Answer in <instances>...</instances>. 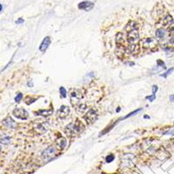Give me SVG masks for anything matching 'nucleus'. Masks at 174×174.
<instances>
[{
  "instance_id": "ddd939ff",
  "label": "nucleus",
  "mask_w": 174,
  "mask_h": 174,
  "mask_svg": "<svg viewBox=\"0 0 174 174\" xmlns=\"http://www.w3.org/2000/svg\"><path fill=\"white\" fill-rule=\"evenodd\" d=\"M52 112H53V108H50L49 110H39L37 112V114L46 117V116H50Z\"/></svg>"
},
{
  "instance_id": "423d86ee",
  "label": "nucleus",
  "mask_w": 174,
  "mask_h": 174,
  "mask_svg": "<svg viewBox=\"0 0 174 174\" xmlns=\"http://www.w3.org/2000/svg\"><path fill=\"white\" fill-rule=\"evenodd\" d=\"M84 118H85V121L87 123L92 124V123H94L97 120V119H98V113H97V112L94 109H90L86 112V114L85 115Z\"/></svg>"
},
{
  "instance_id": "dca6fc26",
  "label": "nucleus",
  "mask_w": 174,
  "mask_h": 174,
  "mask_svg": "<svg viewBox=\"0 0 174 174\" xmlns=\"http://www.w3.org/2000/svg\"><path fill=\"white\" fill-rule=\"evenodd\" d=\"M172 22H173V18H172V16L167 15V16L165 18V19H164V25L167 26V25H171Z\"/></svg>"
},
{
  "instance_id": "f8f14e48",
  "label": "nucleus",
  "mask_w": 174,
  "mask_h": 174,
  "mask_svg": "<svg viewBox=\"0 0 174 174\" xmlns=\"http://www.w3.org/2000/svg\"><path fill=\"white\" fill-rule=\"evenodd\" d=\"M57 142H58V147H59L61 150L64 149V148L66 146V144H67L66 138H64V137H60V138L57 140Z\"/></svg>"
},
{
  "instance_id": "a211bd4d",
  "label": "nucleus",
  "mask_w": 174,
  "mask_h": 174,
  "mask_svg": "<svg viewBox=\"0 0 174 174\" xmlns=\"http://www.w3.org/2000/svg\"><path fill=\"white\" fill-rule=\"evenodd\" d=\"M59 92H60V94H61V97L62 98H66V96H67V92H66V90L64 88V87H60L59 88Z\"/></svg>"
},
{
  "instance_id": "412c9836",
  "label": "nucleus",
  "mask_w": 174,
  "mask_h": 174,
  "mask_svg": "<svg viewBox=\"0 0 174 174\" xmlns=\"http://www.w3.org/2000/svg\"><path fill=\"white\" fill-rule=\"evenodd\" d=\"M22 99H23V94L19 92V93H18V95L16 96V98H15V101H16L17 103H19Z\"/></svg>"
},
{
  "instance_id": "9b49d317",
  "label": "nucleus",
  "mask_w": 174,
  "mask_h": 174,
  "mask_svg": "<svg viewBox=\"0 0 174 174\" xmlns=\"http://www.w3.org/2000/svg\"><path fill=\"white\" fill-rule=\"evenodd\" d=\"M50 45V37H45L44 40L42 41L40 46H39V50L41 52H45V50L48 49L49 45Z\"/></svg>"
},
{
  "instance_id": "c85d7f7f",
  "label": "nucleus",
  "mask_w": 174,
  "mask_h": 174,
  "mask_svg": "<svg viewBox=\"0 0 174 174\" xmlns=\"http://www.w3.org/2000/svg\"><path fill=\"white\" fill-rule=\"evenodd\" d=\"M145 119H149V116H145Z\"/></svg>"
},
{
  "instance_id": "20e7f679",
  "label": "nucleus",
  "mask_w": 174,
  "mask_h": 174,
  "mask_svg": "<svg viewBox=\"0 0 174 174\" xmlns=\"http://www.w3.org/2000/svg\"><path fill=\"white\" fill-rule=\"evenodd\" d=\"M70 96H71L72 104L74 105L75 107L80 104V99H81L82 97H83L81 92H80L79 90H77V89L72 90V91H71V93H70Z\"/></svg>"
},
{
  "instance_id": "bb28decb",
  "label": "nucleus",
  "mask_w": 174,
  "mask_h": 174,
  "mask_svg": "<svg viewBox=\"0 0 174 174\" xmlns=\"http://www.w3.org/2000/svg\"><path fill=\"white\" fill-rule=\"evenodd\" d=\"M169 99H170V101H171V102H173L174 103V94L173 95H171Z\"/></svg>"
},
{
  "instance_id": "f3484780",
  "label": "nucleus",
  "mask_w": 174,
  "mask_h": 174,
  "mask_svg": "<svg viewBox=\"0 0 174 174\" xmlns=\"http://www.w3.org/2000/svg\"><path fill=\"white\" fill-rule=\"evenodd\" d=\"M35 130H37L39 133H43V132H45V131H46V129L43 126V124H38L35 128H34Z\"/></svg>"
},
{
  "instance_id": "39448f33",
  "label": "nucleus",
  "mask_w": 174,
  "mask_h": 174,
  "mask_svg": "<svg viewBox=\"0 0 174 174\" xmlns=\"http://www.w3.org/2000/svg\"><path fill=\"white\" fill-rule=\"evenodd\" d=\"M12 114L14 117H16L17 119H22V120H25L28 119L29 117V114L28 112L25 111L24 108L22 107H18V108H15L12 112Z\"/></svg>"
},
{
  "instance_id": "4be33fe9",
  "label": "nucleus",
  "mask_w": 174,
  "mask_h": 174,
  "mask_svg": "<svg viewBox=\"0 0 174 174\" xmlns=\"http://www.w3.org/2000/svg\"><path fill=\"white\" fill-rule=\"evenodd\" d=\"M113 160H114V156H113L112 154L108 155V156L106 157V162H107V163H111V162H112Z\"/></svg>"
},
{
  "instance_id": "9d476101",
  "label": "nucleus",
  "mask_w": 174,
  "mask_h": 174,
  "mask_svg": "<svg viewBox=\"0 0 174 174\" xmlns=\"http://www.w3.org/2000/svg\"><path fill=\"white\" fill-rule=\"evenodd\" d=\"M142 44H143V46L146 47V48H152L154 46L157 45V42L155 39L150 38H146L144 40H142Z\"/></svg>"
},
{
  "instance_id": "b1692460",
  "label": "nucleus",
  "mask_w": 174,
  "mask_h": 174,
  "mask_svg": "<svg viewBox=\"0 0 174 174\" xmlns=\"http://www.w3.org/2000/svg\"><path fill=\"white\" fill-rule=\"evenodd\" d=\"M158 90V85H153V86H152V94H155V93L157 92Z\"/></svg>"
},
{
  "instance_id": "5701e85b",
  "label": "nucleus",
  "mask_w": 174,
  "mask_h": 174,
  "mask_svg": "<svg viewBox=\"0 0 174 174\" xmlns=\"http://www.w3.org/2000/svg\"><path fill=\"white\" fill-rule=\"evenodd\" d=\"M156 99V96H155V94H151V96H147L146 97V99H148L150 102H152L153 100Z\"/></svg>"
},
{
  "instance_id": "a878e982",
  "label": "nucleus",
  "mask_w": 174,
  "mask_h": 174,
  "mask_svg": "<svg viewBox=\"0 0 174 174\" xmlns=\"http://www.w3.org/2000/svg\"><path fill=\"white\" fill-rule=\"evenodd\" d=\"M28 86H29V87H32V86H33V83L31 82V80H29V81H28Z\"/></svg>"
},
{
  "instance_id": "7ed1b4c3",
  "label": "nucleus",
  "mask_w": 174,
  "mask_h": 174,
  "mask_svg": "<svg viewBox=\"0 0 174 174\" xmlns=\"http://www.w3.org/2000/svg\"><path fill=\"white\" fill-rule=\"evenodd\" d=\"M127 31V40L131 45H134L138 40V31L137 28L126 31Z\"/></svg>"
},
{
  "instance_id": "4468645a",
  "label": "nucleus",
  "mask_w": 174,
  "mask_h": 174,
  "mask_svg": "<svg viewBox=\"0 0 174 174\" xmlns=\"http://www.w3.org/2000/svg\"><path fill=\"white\" fill-rule=\"evenodd\" d=\"M11 142V137L7 135L0 136V144L2 145H8Z\"/></svg>"
},
{
  "instance_id": "f03ea898",
  "label": "nucleus",
  "mask_w": 174,
  "mask_h": 174,
  "mask_svg": "<svg viewBox=\"0 0 174 174\" xmlns=\"http://www.w3.org/2000/svg\"><path fill=\"white\" fill-rule=\"evenodd\" d=\"M57 154V150L55 149L53 146H49L48 148L45 150L42 153V158L44 161L47 162L50 160L52 158H54Z\"/></svg>"
},
{
  "instance_id": "1a4fd4ad",
  "label": "nucleus",
  "mask_w": 174,
  "mask_h": 174,
  "mask_svg": "<svg viewBox=\"0 0 174 174\" xmlns=\"http://www.w3.org/2000/svg\"><path fill=\"white\" fill-rule=\"evenodd\" d=\"M3 124L10 129H16L17 126H18V124L11 117H7L6 119H4L3 120Z\"/></svg>"
},
{
  "instance_id": "0eeeda50",
  "label": "nucleus",
  "mask_w": 174,
  "mask_h": 174,
  "mask_svg": "<svg viewBox=\"0 0 174 174\" xmlns=\"http://www.w3.org/2000/svg\"><path fill=\"white\" fill-rule=\"evenodd\" d=\"M77 7L80 10H84V11H91L94 8V3L91 2V1H83L81 3L78 4Z\"/></svg>"
},
{
  "instance_id": "c756f323",
  "label": "nucleus",
  "mask_w": 174,
  "mask_h": 174,
  "mask_svg": "<svg viewBox=\"0 0 174 174\" xmlns=\"http://www.w3.org/2000/svg\"><path fill=\"white\" fill-rule=\"evenodd\" d=\"M0 151H1V146H0Z\"/></svg>"
},
{
  "instance_id": "aec40b11",
  "label": "nucleus",
  "mask_w": 174,
  "mask_h": 174,
  "mask_svg": "<svg viewBox=\"0 0 174 174\" xmlns=\"http://www.w3.org/2000/svg\"><path fill=\"white\" fill-rule=\"evenodd\" d=\"M173 70H174L173 68H171V69H169V70H168V71H167L165 73H164V74H161L160 76H161V77H167L169 75L172 74V72H173Z\"/></svg>"
},
{
  "instance_id": "6ab92c4d",
  "label": "nucleus",
  "mask_w": 174,
  "mask_h": 174,
  "mask_svg": "<svg viewBox=\"0 0 174 174\" xmlns=\"http://www.w3.org/2000/svg\"><path fill=\"white\" fill-rule=\"evenodd\" d=\"M142 111V108H140V109H138V110H137V111H134V112H131V113H129V114H127L125 117H124V119H127V118H129V117H131V116H133L134 114H137V113H138L139 112H141Z\"/></svg>"
},
{
  "instance_id": "6e6552de",
  "label": "nucleus",
  "mask_w": 174,
  "mask_h": 174,
  "mask_svg": "<svg viewBox=\"0 0 174 174\" xmlns=\"http://www.w3.org/2000/svg\"><path fill=\"white\" fill-rule=\"evenodd\" d=\"M70 113V108L66 105H62L59 110L58 111V116L60 119H65L66 118Z\"/></svg>"
},
{
  "instance_id": "cd10ccee",
  "label": "nucleus",
  "mask_w": 174,
  "mask_h": 174,
  "mask_svg": "<svg viewBox=\"0 0 174 174\" xmlns=\"http://www.w3.org/2000/svg\"><path fill=\"white\" fill-rule=\"evenodd\" d=\"M2 10H3V5H2V4H0V11H1Z\"/></svg>"
},
{
  "instance_id": "2eb2a0df",
  "label": "nucleus",
  "mask_w": 174,
  "mask_h": 174,
  "mask_svg": "<svg viewBox=\"0 0 174 174\" xmlns=\"http://www.w3.org/2000/svg\"><path fill=\"white\" fill-rule=\"evenodd\" d=\"M165 32L163 29H158L156 31V37L158 38H163L165 37Z\"/></svg>"
},
{
  "instance_id": "f257e3e1",
  "label": "nucleus",
  "mask_w": 174,
  "mask_h": 174,
  "mask_svg": "<svg viewBox=\"0 0 174 174\" xmlns=\"http://www.w3.org/2000/svg\"><path fill=\"white\" fill-rule=\"evenodd\" d=\"M85 127L84 124L81 121H79L78 119H77L76 122L71 123L65 127V132L66 135H68L70 137H74V136L80 134L85 130Z\"/></svg>"
},
{
  "instance_id": "393cba45",
  "label": "nucleus",
  "mask_w": 174,
  "mask_h": 174,
  "mask_svg": "<svg viewBox=\"0 0 174 174\" xmlns=\"http://www.w3.org/2000/svg\"><path fill=\"white\" fill-rule=\"evenodd\" d=\"M25 22V20L22 18H18L17 21H16V24H18V25H20V24H23Z\"/></svg>"
}]
</instances>
